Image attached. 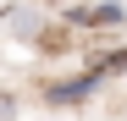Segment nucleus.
<instances>
[{"label":"nucleus","mask_w":127,"mask_h":121,"mask_svg":"<svg viewBox=\"0 0 127 121\" xmlns=\"http://www.w3.org/2000/svg\"><path fill=\"white\" fill-rule=\"evenodd\" d=\"M0 22L11 28V39H22V44H39V39L50 33V11H39L33 0H11V6L0 11Z\"/></svg>","instance_id":"obj_1"},{"label":"nucleus","mask_w":127,"mask_h":121,"mask_svg":"<svg viewBox=\"0 0 127 121\" xmlns=\"http://www.w3.org/2000/svg\"><path fill=\"white\" fill-rule=\"evenodd\" d=\"M99 88H105V77H99L94 66H83V72H72V77H61V83H50L44 99H50V105H89Z\"/></svg>","instance_id":"obj_2"},{"label":"nucleus","mask_w":127,"mask_h":121,"mask_svg":"<svg viewBox=\"0 0 127 121\" xmlns=\"http://www.w3.org/2000/svg\"><path fill=\"white\" fill-rule=\"evenodd\" d=\"M94 28H127V6L99 0V6H94Z\"/></svg>","instance_id":"obj_3"},{"label":"nucleus","mask_w":127,"mask_h":121,"mask_svg":"<svg viewBox=\"0 0 127 121\" xmlns=\"http://www.w3.org/2000/svg\"><path fill=\"white\" fill-rule=\"evenodd\" d=\"M39 11H61V6H72V0H33Z\"/></svg>","instance_id":"obj_4"}]
</instances>
